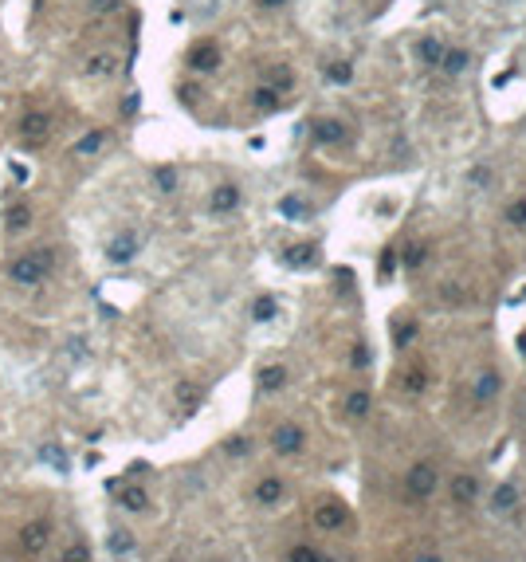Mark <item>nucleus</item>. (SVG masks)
<instances>
[{"instance_id":"nucleus-23","label":"nucleus","mask_w":526,"mask_h":562,"mask_svg":"<svg viewBox=\"0 0 526 562\" xmlns=\"http://www.w3.org/2000/svg\"><path fill=\"white\" fill-rule=\"evenodd\" d=\"M401 385H405V393H425L428 374H425L420 366H408V370H405V382H401Z\"/></svg>"},{"instance_id":"nucleus-35","label":"nucleus","mask_w":526,"mask_h":562,"mask_svg":"<svg viewBox=\"0 0 526 562\" xmlns=\"http://www.w3.org/2000/svg\"><path fill=\"white\" fill-rule=\"evenodd\" d=\"M349 362H354V366H369V350H365V346H354Z\"/></svg>"},{"instance_id":"nucleus-38","label":"nucleus","mask_w":526,"mask_h":562,"mask_svg":"<svg viewBox=\"0 0 526 562\" xmlns=\"http://www.w3.org/2000/svg\"><path fill=\"white\" fill-rule=\"evenodd\" d=\"M91 9L94 12H114L118 9V0H91Z\"/></svg>"},{"instance_id":"nucleus-4","label":"nucleus","mask_w":526,"mask_h":562,"mask_svg":"<svg viewBox=\"0 0 526 562\" xmlns=\"http://www.w3.org/2000/svg\"><path fill=\"white\" fill-rule=\"evenodd\" d=\"M20 138H24V145H32V150H40L43 142L51 138V119L43 111H32L20 119Z\"/></svg>"},{"instance_id":"nucleus-40","label":"nucleus","mask_w":526,"mask_h":562,"mask_svg":"<svg viewBox=\"0 0 526 562\" xmlns=\"http://www.w3.org/2000/svg\"><path fill=\"white\" fill-rule=\"evenodd\" d=\"M413 334H416V326H401V331H397V342L405 346V342H413Z\"/></svg>"},{"instance_id":"nucleus-15","label":"nucleus","mask_w":526,"mask_h":562,"mask_svg":"<svg viewBox=\"0 0 526 562\" xmlns=\"http://www.w3.org/2000/svg\"><path fill=\"white\" fill-rule=\"evenodd\" d=\"M114 71H118V60H114L111 51H99V55H91V60H86V75L106 79V75H114Z\"/></svg>"},{"instance_id":"nucleus-10","label":"nucleus","mask_w":526,"mask_h":562,"mask_svg":"<svg viewBox=\"0 0 526 562\" xmlns=\"http://www.w3.org/2000/svg\"><path fill=\"white\" fill-rule=\"evenodd\" d=\"M208 209H213L216 216L236 213V209H240V189H236V185H216L213 197H208Z\"/></svg>"},{"instance_id":"nucleus-37","label":"nucleus","mask_w":526,"mask_h":562,"mask_svg":"<svg viewBox=\"0 0 526 562\" xmlns=\"http://www.w3.org/2000/svg\"><path fill=\"white\" fill-rule=\"evenodd\" d=\"M310 252L314 248H295V252H291V264H310Z\"/></svg>"},{"instance_id":"nucleus-31","label":"nucleus","mask_w":526,"mask_h":562,"mask_svg":"<svg viewBox=\"0 0 526 562\" xmlns=\"http://www.w3.org/2000/svg\"><path fill=\"white\" fill-rule=\"evenodd\" d=\"M111 551H114V554H130V551H134V539H130V531H114Z\"/></svg>"},{"instance_id":"nucleus-11","label":"nucleus","mask_w":526,"mask_h":562,"mask_svg":"<svg viewBox=\"0 0 526 562\" xmlns=\"http://www.w3.org/2000/svg\"><path fill=\"white\" fill-rule=\"evenodd\" d=\"M314 142H323V145H334V142H342L346 138V126L342 122H334V119H323V122H314Z\"/></svg>"},{"instance_id":"nucleus-12","label":"nucleus","mask_w":526,"mask_h":562,"mask_svg":"<svg viewBox=\"0 0 526 562\" xmlns=\"http://www.w3.org/2000/svg\"><path fill=\"white\" fill-rule=\"evenodd\" d=\"M444 51H448V48H444V43L436 40V35H428V40H420V43H416V60H420V63H428V67H440Z\"/></svg>"},{"instance_id":"nucleus-1","label":"nucleus","mask_w":526,"mask_h":562,"mask_svg":"<svg viewBox=\"0 0 526 562\" xmlns=\"http://www.w3.org/2000/svg\"><path fill=\"white\" fill-rule=\"evenodd\" d=\"M51 268H55V248H40V252H24L20 260H12L9 275L20 287H35L51 275Z\"/></svg>"},{"instance_id":"nucleus-34","label":"nucleus","mask_w":526,"mask_h":562,"mask_svg":"<svg viewBox=\"0 0 526 562\" xmlns=\"http://www.w3.org/2000/svg\"><path fill=\"white\" fill-rule=\"evenodd\" d=\"M507 221H510V224H526V201H515V204H510V209H507Z\"/></svg>"},{"instance_id":"nucleus-25","label":"nucleus","mask_w":526,"mask_h":562,"mask_svg":"<svg viewBox=\"0 0 526 562\" xmlns=\"http://www.w3.org/2000/svg\"><path fill=\"white\" fill-rule=\"evenodd\" d=\"M60 562H91V546H86L83 539H75V543H67V546H63Z\"/></svg>"},{"instance_id":"nucleus-7","label":"nucleus","mask_w":526,"mask_h":562,"mask_svg":"<svg viewBox=\"0 0 526 562\" xmlns=\"http://www.w3.org/2000/svg\"><path fill=\"white\" fill-rule=\"evenodd\" d=\"M47 535H51V523H47V519L24 523V527H20V551H28V554H40L43 546H47Z\"/></svg>"},{"instance_id":"nucleus-14","label":"nucleus","mask_w":526,"mask_h":562,"mask_svg":"<svg viewBox=\"0 0 526 562\" xmlns=\"http://www.w3.org/2000/svg\"><path fill=\"white\" fill-rule=\"evenodd\" d=\"M255 500L259 503H279L283 500V480L279 476H263L259 484H255Z\"/></svg>"},{"instance_id":"nucleus-33","label":"nucleus","mask_w":526,"mask_h":562,"mask_svg":"<svg viewBox=\"0 0 526 562\" xmlns=\"http://www.w3.org/2000/svg\"><path fill=\"white\" fill-rule=\"evenodd\" d=\"M405 264H408V268L425 264V248H420V244H408V248H405Z\"/></svg>"},{"instance_id":"nucleus-21","label":"nucleus","mask_w":526,"mask_h":562,"mask_svg":"<svg viewBox=\"0 0 526 562\" xmlns=\"http://www.w3.org/2000/svg\"><path fill=\"white\" fill-rule=\"evenodd\" d=\"M467 60H471V55H467L464 48H452V51H444V60H440V67L448 71V75H459V71L467 67Z\"/></svg>"},{"instance_id":"nucleus-9","label":"nucleus","mask_w":526,"mask_h":562,"mask_svg":"<svg viewBox=\"0 0 526 562\" xmlns=\"http://www.w3.org/2000/svg\"><path fill=\"white\" fill-rule=\"evenodd\" d=\"M189 67L201 71V75L216 71V67H220V48H216V43H196V48L189 51Z\"/></svg>"},{"instance_id":"nucleus-19","label":"nucleus","mask_w":526,"mask_h":562,"mask_svg":"<svg viewBox=\"0 0 526 562\" xmlns=\"http://www.w3.org/2000/svg\"><path fill=\"white\" fill-rule=\"evenodd\" d=\"M283 385H287V366H267L259 374V390L275 393V390H283Z\"/></svg>"},{"instance_id":"nucleus-30","label":"nucleus","mask_w":526,"mask_h":562,"mask_svg":"<svg viewBox=\"0 0 526 562\" xmlns=\"http://www.w3.org/2000/svg\"><path fill=\"white\" fill-rule=\"evenodd\" d=\"M279 213H287V216H306V201H298V197H283V201H279Z\"/></svg>"},{"instance_id":"nucleus-27","label":"nucleus","mask_w":526,"mask_h":562,"mask_svg":"<svg viewBox=\"0 0 526 562\" xmlns=\"http://www.w3.org/2000/svg\"><path fill=\"white\" fill-rule=\"evenodd\" d=\"M255 319H259V323H267V319H275V311H279V303H275L272 295H263V299H255Z\"/></svg>"},{"instance_id":"nucleus-13","label":"nucleus","mask_w":526,"mask_h":562,"mask_svg":"<svg viewBox=\"0 0 526 562\" xmlns=\"http://www.w3.org/2000/svg\"><path fill=\"white\" fill-rule=\"evenodd\" d=\"M499 385H503L499 370H483V374L476 378V401H491L495 393H499Z\"/></svg>"},{"instance_id":"nucleus-3","label":"nucleus","mask_w":526,"mask_h":562,"mask_svg":"<svg viewBox=\"0 0 526 562\" xmlns=\"http://www.w3.org/2000/svg\"><path fill=\"white\" fill-rule=\"evenodd\" d=\"M436 484H440V476H436V468L432 464H413L408 468V476H405V492L413 495V500H428V495L436 492Z\"/></svg>"},{"instance_id":"nucleus-18","label":"nucleus","mask_w":526,"mask_h":562,"mask_svg":"<svg viewBox=\"0 0 526 562\" xmlns=\"http://www.w3.org/2000/svg\"><path fill=\"white\" fill-rule=\"evenodd\" d=\"M515 503H518V487H515V484H499V487L491 492V507H495V511H510Z\"/></svg>"},{"instance_id":"nucleus-16","label":"nucleus","mask_w":526,"mask_h":562,"mask_svg":"<svg viewBox=\"0 0 526 562\" xmlns=\"http://www.w3.org/2000/svg\"><path fill=\"white\" fill-rule=\"evenodd\" d=\"M102 145H106V130H91V134H83L75 142V158H94Z\"/></svg>"},{"instance_id":"nucleus-8","label":"nucleus","mask_w":526,"mask_h":562,"mask_svg":"<svg viewBox=\"0 0 526 562\" xmlns=\"http://www.w3.org/2000/svg\"><path fill=\"white\" fill-rule=\"evenodd\" d=\"M448 495H452V503H476L479 500V480L471 476V472H459V476H452V484H448Z\"/></svg>"},{"instance_id":"nucleus-32","label":"nucleus","mask_w":526,"mask_h":562,"mask_svg":"<svg viewBox=\"0 0 526 562\" xmlns=\"http://www.w3.org/2000/svg\"><path fill=\"white\" fill-rule=\"evenodd\" d=\"M177 397H181V401H185V405H193V401H196V397H201V390H196V385H193V382H181V385H177Z\"/></svg>"},{"instance_id":"nucleus-24","label":"nucleus","mask_w":526,"mask_h":562,"mask_svg":"<svg viewBox=\"0 0 526 562\" xmlns=\"http://www.w3.org/2000/svg\"><path fill=\"white\" fill-rule=\"evenodd\" d=\"M153 185L162 189V193H173V189H177V170H173V165H157V170H153Z\"/></svg>"},{"instance_id":"nucleus-6","label":"nucleus","mask_w":526,"mask_h":562,"mask_svg":"<svg viewBox=\"0 0 526 562\" xmlns=\"http://www.w3.org/2000/svg\"><path fill=\"white\" fill-rule=\"evenodd\" d=\"M138 248H142L138 232H118V236L106 244V260H111V264H130V260L138 255Z\"/></svg>"},{"instance_id":"nucleus-20","label":"nucleus","mask_w":526,"mask_h":562,"mask_svg":"<svg viewBox=\"0 0 526 562\" xmlns=\"http://www.w3.org/2000/svg\"><path fill=\"white\" fill-rule=\"evenodd\" d=\"M287 562H334V558L323 554V551H314V546H306V543H298V546L287 551Z\"/></svg>"},{"instance_id":"nucleus-29","label":"nucleus","mask_w":526,"mask_h":562,"mask_svg":"<svg viewBox=\"0 0 526 562\" xmlns=\"http://www.w3.org/2000/svg\"><path fill=\"white\" fill-rule=\"evenodd\" d=\"M326 75L334 79V83H349V79H354V67H349V63H330V67H326Z\"/></svg>"},{"instance_id":"nucleus-42","label":"nucleus","mask_w":526,"mask_h":562,"mask_svg":"<svg viewBox=\"0 0 526 562\" xmlns=\"http://www.w3.org/2000/svg\"><path fill=\"white\" fill-rule=\"evenodd\" d=\"M259 4H263V9H279L283 0H259Z\"/></svg>"},{"instance_id":"nucleus-22","label":"nucleus","mask_w":526,"mask_h":562,"mask_svg":"<svg viewBox=\"0 0 526 562\" xmlns=\"http://www.w3.org/2000/svg\"><path fill=\"white\" fill-rule=\"evenodd\" d=\"M122 507H130V511H145L150 507V495H145V487H122Z\"/></svg>"},{"instance_id":"nucleus-36","label":"nucleus","mask_w":526,"mask_h":562,"mask_svg":"<svg viewBox=\"0 0 526 562\" xmlns=\"http://www.w3.org/2000/svg\"><path fill=\"white\" fill-rule=\"evenodd\" d=\"M393 268H397V252H393V248H389V252L381 255V275H389Z\"/></svg>"},{"instance_id":"nucleus-28","label":"nucleus","mask_w":526,"mask_h":562,"mask_svg":"<svg viewBox=\"0 0 526 562\" xmlns=\"http://www.w3.org/2000/svg\"><path fill=\"white\" fill-rule=\"evenodd\" d=\"M28 221H32V209H28V204H16V209L9 213V228H12V232L28 228Z\"/></svg>"},{"instance_id":"nucleus-5","label":"nucleus","mask_w":526,"mask_h":562,"mask_svg":"<svg viewBox=\"0 0 526 562\" xmlns=\"http://www.w3.org/2000/svg\"><path fill=\"white\" fill-rule=\"evenodd\" d=\"M303 444H306V433L298 425H279L272 433V448L279 456H295V452H303Z\"/></svg>"},{"instance_id":"nucleus-41","label":"nucleus","mask_w":526,"mask_h":562,"mask_svg":"<svg viewBox=\"0 0 526 562\" xmlns=\"http://www.w3.org/2000/svg\"><path fill=\"white\" fill-rule=\"evenodd\" d=\"M413 562H444V558H440V554H432V551H428V554H416Z\"/></svg>"},{"instance_id":"nucleus-26","label":"nucleus","mask_w":526,"mask_h":562,"mask_svg":"<svg viewBox=\"0 0 526 562\" xmlns=\"http://www.w3.org/2000/svg\"><path fill=\"white\" fill-rule=\"evenodd\" d=\"M346 409H349V417H365V413H369V393H365V390L349 393V397H346Z\"/></svg>"},{"instance_id":"nucleus-17","label":"nucleus","mask_w":526,"mask_h":562,"mask_svg":"<svg viewBox=\"0 0 526 562\" xmlns=\"http://www.w3.org/2000/svg\"><path fill=\"white\" fill-rule=\"evenodd\" d=\"M252 102H255V111H279L283 94H279V87H259L252 94Z\"/></svg>"},{"instance_id":"nucleus-39","label":"nucleus","mask_w":526,"mask_h":562,"mask_svg":"<svg viewBox=\"0 0 526 562\" xmlns=\"http://www.w3.org/2000/svg\"><path fill=\"white\" fill-rule=\"evenodd\" d=\"M228 452H232V456H240V452H247V441H244V436H236V441H228Z\"/></svg>"},{"instance_id":"nucleus-2","label":"nucleus","mask_w":526,"mask_h":562,"mask_svg":"<svg viewBox=\"0 0 526 562\" xmlns=\"http://www.w3.org/2000/svg\"><path fill=\"white\" fill-rule=\"evenodd\" d=\"M310 523L318 531L330 535V531H342L349 523V511H346V503H342V500H318V503H314V511H310Z\"/></svg>"}]
</instances>
